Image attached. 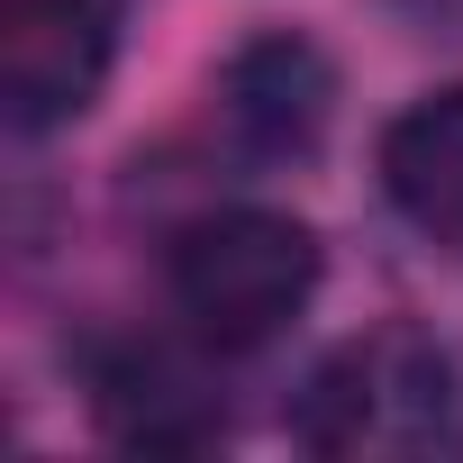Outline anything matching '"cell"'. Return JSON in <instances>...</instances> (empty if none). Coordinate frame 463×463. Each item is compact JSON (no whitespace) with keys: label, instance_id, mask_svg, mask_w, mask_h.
Segmentation results:
<instances>
[{"label":"cell","instance_id":"6","mask_svg":"<svg viewBox=\"0 0 463 463\" xmlns=\"http://www.w3.org/2000/svg\"><path fill=\"white\" fill-rule=\"evenodd\" d=\"M382 191L427 246H463V82L382 128Z\"/></svg>","mask_w":463,"mask_h":463},{"label":"cell","instance_id":"4","mask_svg":"<svg viewBox=\"0 0 463 463\" xmlns=\"http://www.w3.org/2000/svg\"><path fill=\"white\" fill-rule=\"evenodd\" d=\"M327 118H336V64L309 37L273 28V37L227 55V73H218V128H227V146H237L246 164H264V173L273 164H309L327 146Z\"/></svg>","mask_w":463,"mask_h":463},{"label":"cell","instance_id":"2","mask_svg":"<svg viewBox=\"0 0 463 463\" xmlns=\"http://www.w3.org/2000/svg\"><path fill=\"white\" fill-rule=\"evenodd\" d=\"M445 409H454V373H445L436 336L364 327L309 373L291 436L309 454H409V445L445 436Z\"/></svg>","mask_w":463,"mask_h":463},{"label":"cell","instance_id":"5","mask_svg":"<svg viewBox=\"0 0 463 463\" xmlns=\"http://www.w3.org/2000/svg\"><path fill=\"white\" fill-rule=\"evenodd\" d=\"M91 418L118 445H155V454H191V445L227 436L218 391H200V373L173 345H146V336H118V345L91 354Z\"/></svg>","mask_w":463,"mask_h":463},{"label":"cell","instance_id":"1","mask_svg":"<svg viewBox=\"0 0 463 463\" xmlns=\"http://www.w3.org/2000/svg\"><path fill=\"white\" fill-rule=\"evenodd\" d=\"M164 291L218 354L273 345L318 291V237L282 209H200L164 246Z\"/></svg>","mask_w":463,"mask_h":463},{"label":"cell","instance_id":"3","mask_svg":"<svg viewBox=\"0 0 463 463\" xmlns=\"http://www.w3.org/2000/svg\"><path fill=\"white\" fill-rule=\"evenodd\" d=\"M118 55V0H0V109L19 137L82 118Z\"/></svg>","mask_w":463,"mask_h":463}]
</instances>
